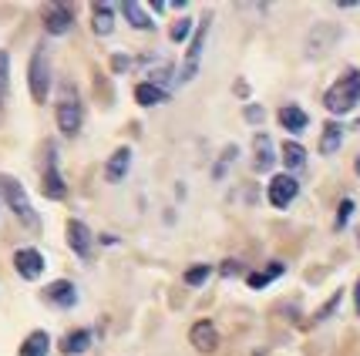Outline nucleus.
Masks as SVG:
<instances>
[{
  "label": "nucleus",
  "instance_id": "24",
  "mask_svg": "<svg viewBox=\"0 0 360 356\" xmlns=\"http://www.w3.org/2000/svg\"><path fill=\"white\" fill-rule=\"evenodd\" d=\"M209 272H212V269L199 263V265H192V269H186V276L182 279H186V286H202L205 279H209Z\"/></svg>",
  "mask_w": 360,
  "mask_h": 356
},
{
  "label": "nucleus",
  "instance_id": "15",
  "mask_svg": "<svg viewBox=\"0 0 360 356\" xmlns=\"http://www.w3.org/2000/svg\"><path fill=\"white\" fill-rule=\"evenodd\" d=\"M128 165H131V148H118V152L108 158V169H105L108 182H122V178H125V171H128Z\"/></svg>",
  "mask_w": 360,
  "mask_h": 356
},
{
  "label": "nucleus",
  "instance_id": "20",
  "mask_svg": "<svg viewBox=\"0 0 360 356\" xmlns=\"http://www.w3.org/2000/svg\"><path fill=\"white\" fill-rule=\"evenodd\" d=\"M122 14L131 20V27H141V31H152V27H155V20L145 14L141 4H131V0H128V4H122Z\"/></svg>",
  "mask_w": 360,
  "mask_h": 356
},
{
  "label": "nucleus",
  "instance_id": "19",
  "mask_svg": "<svg viewBox=\"0 0 360 356\" xmlns=\"http://www.w3.org/2000/svg\"><path fill=\"white\" fill-rule=\"evenodd\" d=\"M162 98H165V91H162L158 84H152V81H141L139 88H135V101H139V105H145V108H155V105H162Z\"/></svg>",
  "mask_w": 360,
  "mask_h": 356
},
{
  "label": "nucleus",
  "instance_id": "4",
  "mask_svg": "<svg viewBox=\"0 0 360 356\" xmlns=\"http://www.w3.org/2000/svg\"><path fill=\"white\" fill-rule=\"evenodd\" d=\"M81 118H84V111H81V101L75 98V91L68 88L61 101H58V128H61L68 138H75L81 131Z\"/></svg>",
  "mask_w": 360,
  "mask_h": 356
},
{
  "label": "nucleus",
  "instance_id": "27",
  "mask_svg": "<svg viewBox=\"0 0 360 356\" xmlns=\"http://www.w3.org/2000/svg\"><path fill=\"white\" fill-rule=\"evenodd\" d=\"M188 31H192V20H179L172 27V41H186Z\"/></svg>",
  "mask_w": 360,
  "mask_h": 356
},
{
  "label": "nucleus",
  "instance_id": "18",
  "mask_svg": "<svg viewBox=\"0 0 360 356\" xmlns=\"http://www.w3.org/2000/svg\"><path fill=\"white\" fill-rule=\"evenodd\" d=\"M88 346H91V333H88V329H75V333H68L61 343V350L68 356H81Z\"/></svg>",
  "mask_w": 360,
  "mask_h": 356
},
{
  "label": "nucleus",
  "instance_id": "6",
  "mask_svg": "<svg viewBox=\"0 0 360 356\" xmlns=\"http://www.w3.org/2000/svg\"><path fill=\"white\" fill-rule=\"evenodd\" d=\"M297 192H300V182L293 175H273V182H269V188H266L269 202H273L276 209H286L290 202L297 199Z\"/></svg>",
  "mask_w": 360,
  "mask_h": 356
},
{
  "label": "nucleus",
  "instance_id": "25",
  "mask_svg": "<svg viewBox=\"0 0 360 356\" xmlns=\"http://www.w3.org/2000/svg\"><path fill=\"white\" fill-rule=\"evenodd\" d=\"M7 71H11V58H7V51H0V105L7 98Z\"/></svg>",
  "mask_w": 360,
  "mask_h": 356
},
{
  "label": "nucleus",
  "instance_id": "5",
  "mask_svg": "<svg viewBox=\"0 0 360 356\" xmlns=\"http://www.w3.org/2000/svg\"><path fill=\"white\" fill-rule=\"evenodd\" d=\"M209 17H202V24H199V31L192 37V44L186 51V64H182V78L179 81H192L195 78V71H199V58H202V47H205V34H209Z\"/></svg>",
  "mask_w": 360,
  "mask_h": 356
},
{
  "label": "nucleus",
  "instance_id": "3",
  "mask_svg": "<svg viewBox=\"0 0 360 356\" xmlns=\"http://www.w3.org/2000/svg\"><path fill=\"white\" fill-rule=\"evenodd\" d=\"M27 84H31V94L37 105H44L47 94H51V54H47L44 44L34 47L31 64H27Z\"/></svg>",
  "mask_w": 360,
  "mask_h": 356
},
{
  "label": "nucleus",
  "instance_id": "29",
  "mask_svg": "<svg viewBox=\"0 0 360 356\" xmlns=\"http://www.w3.org/2000/svg\"><path fill=\"white\" fill-rule=\"evenodd\" d=\"M236 272H239V263H233V259L222 263V276H236Z\"/></svg>",
  "mask_w": 360,
  "mask_h": 356
},
{
  "label": "nucleus",
  "instance_id": "21",
  "mask_svg": "<svg viewBox=\"0 0 360 356\" xmlns=\"http://www.w3.org/2000/svg\"><path fill=\"white\" fill-rule=\"evenodd\" d=\"M47 350H51V336H47L44 329H37V333H31V336L24 340L20 356H47Z\"/></svg>",
  "mask_w": 360,
  "mask_h": 356
},
{
  "label": "nucleus",
  "instance_id": "13",
  "mask_svg": "<svg viewBox=\"0 0 360 356\" xmlns=\"http://www.w3.org/2000/svg\"><path fill=\"white\" fill-rule=\"evenodd\" d=\"M115 27V7L111 4H94L91 7V31L98 37H108Z\"/></svg>",
  "mask_w": 360,
  "mask_h": 356
},
{
  "label": "nucleus",
  "instance_id": "16",
  "mask_svg": "<svg viewBox=\"0 0 360 356\" xmlns=\"http://www.w3.org/2000/svg\"><path fill=\"white\" fill-rule=\"evenodd\" d=\"M44 195L47 199H64L68 195V185H64L61 175H58L54 161H47V169H44Z\"/></svg>",
  "mask_w": 360,
  "mask_h": 356
},
{
  "label": "nucleus",
  "instance_id": "8",
  "mask_svg": "<svg viewBox=\"0 0 360 356\" xmlns=\"http://www.w3.org/2000/svg\"><path fill=\"white\" fill-rule=\"evenodd\" d=\"M188 340H192V346H195L199 353H212V350L219 346V329H216L212 319H199V323L192 326Z\"/></svg>",
  "mask_w": 360,
  "mask_h": 356
},
{
  "label": "nucleus",
  "instance_id": "1",
  "mask_svg": "<svg viewBox=\"0 0 360 356\" xmlns=\"http://www.w3.org/2000/svg\"><path fill=\"white\" fill-rule=\"evenodd\" d=\"M323 105L330 114H347L360 105V71H347L333 81L323 94Z\"/></svg>",
  "mask_w": 360,
  "mask_h": 356
},
{
  "label": "nucleus",
  "instance_id": "2",
  "mask_svg": "<svg viewBox=\"0 0 360 356\" xmlns=\"http://www.w3.org/2000/svg\"><path fill=\"white\" fill-rule=\"evenodd\" d=\"M0 195H4V202L11 205V212H14L24 225H31V229L41 225L37 216H34V205H31V199H27V192H24V185L17 182L14 175H0Z\"/></svg>",
  "mask_w": 360,
  "mask_h": 356
},
{
  "label": "nucleus",
  "instance_id": "23",
  "mask_svg": "<svg viewBox=\"0 0 360 356\" xmlns=\"http://www.w3.org/2000/svg\"><path fill=\"white\" fill-rule=\"evenodd\" d=\"M283 161H286L290 169H303V165H307V152H303V145L286 141V145H283Z\"/></svg>",
  "mask_w": 360,
  "mask_h": 356
},
{
  "label": "nucleus",
  "instance_id": "11",
  "mask_svg": "<svg viewBox=\"0 0 360 356\" xmlns=\"http://www.w3.org/2000/svg\"><path fill=\"white\" fill-rule=\"evenodd\" d=\"M68 246L75 249V256H81V259L91 256V229H88L81 218H71V222H68Z\"/></svg>",
  "mask_w": 360,
  "mask_h": 356
},
{
  "label": "nucleus",
  "instance_id": "14",
  "mask_svg": "<svg viewBox=\"0 0 360 356\" xmlns=\"http://www.w3.org/2000/svg\"><path fill=\"white\" fill-rule=\"evenodd\" d=\"M276 118H280V124L286 128V131H303V128L310 124V114H307L303 108H297V105H283Z\"/></svg>",
  "mask_w": 360,
  "mask_h": 356
},
{
  "label": "nucleus",
  "instance_id": "28",
  "mask_svg": "<svg viewBox=\"0 0 360 356\" xmlns=\"http://www.w3.org/2000/svg\"><path fill=\"white\" fill-rule=\"evenodd\" d=\"M246 118H250V121H263V108H256V105L246 108Z\"/></svg>",
  "mask_w": 360,
  "mask_h": 356
},
{
  "label": "nucleus",
  "instance_id": "26",
  "mask_svg": "<svg viewBox=\"0 0 360 356\" xmlns=\"http://www.w3.org/2000/svg\"><path fill=\"white\" fill-rule=\"evenodd\" d=\"M350 212H354V202L344 199L340 202V212H337V229H344L347 222H350Z\"/></svg>",
  "mask_w": 360,
  "mask_h": 356
},
{
  "label": "nucleus",
  "instance_id": "12",
  "mask_svg": "<svg viewBox=\"0 0 360 356\" xmlns=\"http://www.w3.org/2000/svg\"><path fill=\"white\" fill-rule=\"evenodd\" d=\"M47 303H54V306H61V310H71L75 303H78V293H75V282H68V279H58V282H51L44 289Z\"/></svg>",
  "mask_w": 360,
  "mask_h": 356
},
{
  "label": "nucleus",
  "instance_id": "10",
  "mask_svg": "<svg viewBox=\"0 0 360 356\" xmlns=\"http://www.w3.org/2000/svg\"><path fill=\"white\" fill-rule=\"evenodd\" d=\"M14 269H17V276H24V279H37L41 272H44V256H41L37 249H17V256H14Z\"/></svg>",
  "mask_w": 360,
  "mask_h": 356
},
{
  "label": "nucleus",
  "instance_id": "9",
  "mask_svg": "<svg viewBox=\"0 0 360 356\" xmlns=\"http://www.w3.org/2000/svg\"><path fill=\"white\" fill-rule=\"evenodd\" d=\"M71 24H75V14H71L68 4H51V7H44L47 34H68L71 31Z\"/></svg>",
  "mask_w": 360,
  "mask_h": 356
},
{
  "label": "nucleus",
  "instance_id": "17",
  "mask_svg": "<svg viewBox=\"0 0 360 356\" xmlns=\"http://www.w3.org/2000/svg\"><path fill=\"white\" fill-rule=\"evenodd\" d=\"M340 145H344V128L340 124H327L323 138H320V155H337Z\"/></svg>",
  "mask_w": 360,
  "mask_h": 356
},
{
  "label": "nucleus",
  "instance_id": "7",
  "mask_svg": "<svg viewBox=\"0 0 360 356\" xmlns=\"http://www.w3.org/2000/svg\"><path fill=\"white\" fill-rule=\"evenodd\" d=\"M273 161H276L273 138H269L266 131H256V138H252V169L259 171V175H266V171H273Z\"/></svg>",
  "mask_w": 360,
  "mask_h": 356
},
{
  "label": "nucleus",
  "instance_id": "22",
  "mask_svg": "<svg viewBox=\"0 0 360 356\" xmlns=\"http://www.w3.org/2000/svg\"><path fill=\"white\" fill-rule=\"evenodd\" d=\"M280 276H283V263H269L263 272H250L246 282H250L252 289H263L266 282H273V279H280Z\"/></svg>",
  "mask_w": 360,
  "mask_h": 356
},
{
  "label": "nucleus",
  "instance_id": "30",
  "mask_svg": "<svg viewBox=\"0 0 360 356\" xmlns=\"http://www.w3.org/2000/svg\"><path fill=\"white\" fill-rule=\"evenodd\" d=\"M354 306H357V316H360V279H357V286H354Z\"/></svg>",
  "mask_w": 360,
  "mask_h": 356
},
{
  "label": "nucleus",
  "instance_id": "31",
  "mask_svg": "<svg viewBox=\"0 0 360 356\" xmlns=\"http://www.w3.org/2000/svg\"><path fill=\"white\" fill-rule=\"evenodd\" d=\"M354 169H357V175H360V158H357V165H354Z\"/></svg>",
  "mask_w": 360,
  "mask_h": 356
}]
</instances>
